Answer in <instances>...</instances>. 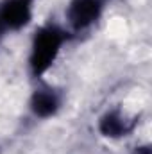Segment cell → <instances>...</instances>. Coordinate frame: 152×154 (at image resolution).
<instances>
[{
	"mask_svg": "<svg viewBox=\"0 0 152 154\" xmlns=\"http://www.w3.org/2000/svg\"><path fill=\"white\" fill-rule=\"evenodd\" d=\"M65 39H66V32L56 25H47L36 32L34 41H32L31 59H29L32 75L39 77L52 66Z\"/></svg>",
	"mask_w": 152,
	"mask_h": 154,
	"instance_id": "1",
	"label": "cell"
},
{
	"mask_svg": "<svg viewBox=\"0 0 152 154\" xmlns=\"http://www.w3.org/2000/svg\"><path fill=\"white\" fill-rule=\"evenodd\" d=\"M102 11V0H72L68 11H66V18L70 22V25L81 31L90 27Z\"/></svg>",
	"mask_w": 152,
	"mask_h": 154,
	"instance_id": "2",
	"label": "cell"
},
{
	"mask_svg": "<svg viewBox=\"0 0 152 154\" xmlns=\"http://www.w3.org/2000/svg\"><path fill=\"white\" fill-rule=\"evenodd\" d=\"M0 20L4 27L22 29L31 20V2L27 0H5L0 7Z\"/></svg>",
	"mask_w": 152,
	"mask_h": 154,
	"instance_id": "3",
	"label": "cell"
},
{
	"mask_svg": "<svg viewBox=\"0 0 152 154\" xmlns=\"http://www.w3.org/2000/svg\"><path fill=\"white\" fill-rule=\"evenodd\" d=\"M31 108H32V111H34L36 116L47 118V116H52L57 111L59 99H57V95L52 90H39V91H36L32 95Z\"/></svg>",
	"mask_w": 152,
	"mask_h": 154,
	"instance_id": "4",
	"label": "cell"
},
{
	"mask_svg": "<svg viewBox=\"0 0 152 154\" xmlns=\"http://www.w3.org/2000/svg\"><path fill=\"white\" fill-rule=\"evenodd\" d=\"M99 129L104 136L108 138H120L123 134H127L132 129V124H129L120 113H108L100 118Z\"/></svg>",
	"mask_w": 152,
	"mask_h": 154,
	"instance_id": "5",
	"label": "cell"
},
{
	"mask_svg": "<svg viewBox=\"0 0 152 154\" xmlns=\"http://www.w3.org/2000/svg\"><path fill=\"white\" fill-rule=\"evenodd\" d=\"M134 154H150V147L149 145H143V147H138Z\"/></svg>",
	"mask_w": 152,
	"mask_h": 154,
	"instance_id": "6",
	"label": "cell"
},
{
	"mask_svg": "<svg viewBox=\"0 0 152 154\" xmlns=\"http://www.w3.org/2000/svg\"><path fill=\"white\" fill-rule=\"evenodd\" d=\"M2 29H4V23H2V20H0V34H2Z\"/></svg>",
	"mask_w": 152,
	"mask_h": 154,
	"instance_id": "7",
	"label": "cell"
},
{
	"mask_svg": "<svg viewBox=\"0 0 152 154\" xmlns=\"http://www.w3.org/2000/svg\"><path fill=\"white\" fill-rule=\"evenodd\" d=\"M27 2H32V0H27Z\"/></svg>",
	"mask_w": 152,
	"mask_h": 154,
	"instance_id": "8",
	"label": "cell"
}]
</instances>
